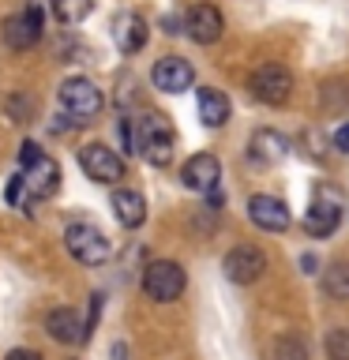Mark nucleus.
<instances>
[{
    "instance_id": "obj_16",
    "label": "nucleus",
    "mask_w": 349,
    "mask_h": 360,
    "mask_svg": "<svg viewBox=\"0 0 349 360\" xmlns=\"http://www.w3.org/2000/svg\"><path fill=\"white\" fill-rule=\"evenodd\" d=\"M286 154H289V143L281 139L278 131H270V128H259V131L252 135V143H248V158H252V162H259V165H274V162H281Z\"/></svg>"
},
{
    "instance_id": "obj_15",
    "label": "nucleus",
    "mask_w": 349,
    "mask_h": 360,
    "mask_svg": "<svg viewBox=\"0 0 349 360\" xmlns=\"http://www.w3.org/2000/svg\"><path fill=\"white\" fill-rule=\"evenodd\" d=\"M45 330H49L56 342H64V345H79V342H87V330H90V326L79 319L72 308H53L49 319H45Z\"/></svg>"
},
{
    "instance_id": "obj_6",
    "label": "nucleus",
    "mask_w": 349,
    "mask_h": 360,
    "mask_svg": "<svg viewBox=\"0 0 349 360\" xmlns=\"http://www.w3.org/2000/svg\"><path fill=\"white\" fill-rule=\"evenodd\" d=\"M225 278L233 281V285H252V281L263 278V270H267V255L259 252L255 244H236L229 255H225Z\"/></svg>"
},
{
    "instance_id": "obj_18",
    "label": "nucleus",
    "mask_w": 349,
    "mask_h": 360,
    "mask_svg": "<svg viewBox=\"0 0 349 360\" xmlns=\"http://www.w3.org/2000/svg\"><path fill=\"white\" fill-rule=\"evenodd\" d=\"M113 214H117V221L124 229H139L146 221V199L132 188H120V191H113Z\"/></svg>"
},
{
    "instance_id": "obj_14",
    "label": "nucleus",
    "mask_w": 349,
    "mask_h": 360,
    "mask_svg": "<svg viewBox=\"0 0 349 360\" xmlns=\"http://www.w3.org/2000/svg\"><path fill=\"white\" fill-rule=\"evenodd\" d=\"M56 188H61V165H56L49 154H42L38 162L27 169V191L34 199H49V195H56Z\"/></svg>"
},
{
    "instance_id": "obj_20",
    "label": "nucleus",
    "mask_w": 349,
    "mask_h": 360,
    "mask_svg": "<svg viewBox=\"0 0 349 360\" xmlns=\"http://www.w3.org/2000/svg\"><path fill=\"white\" fill-rule=\"evenodd\" d=\"M90 11H94V0H53V15L61 22H68V27L83 22Z\"/></svg>"
},
{
    "instance_id": "obj_3",
    "label": "nucleus",
    "mask_w": 349,
    "mask_h": 360,
    "mask_svg": "<svg viewBox=\"0 0 349 360\" xmlns=\"http://www.w3.org/2000/svg\"><path fill=\"white\" fill-rule=\"evenodd\" d=\"M61 105H64V112L75 124H83L90 117H98L101 105H106V98H101V90L90 83V79L75 75V79H64V83H61Z\"/></svg>"
},
{
    "instance_id": "obj_11",
    "label": "nucleus",
    "mask_w": 349,
    "mask_h": 360,
    "mask_svg": "<svg viewBox=\"0 0 349 360\" xmlns=\"http://www.w3.org/2000/svg\"><path fill=\"white\" fill-rule=\"evenodd\" d=\"M222 11L214 8V4H196V8H188V15H184V30H188V38L191 41H199V45H214L222 38Z\"/></svg>"
},
{
    "instance_id": "obj_17",
    "label": "nucleus",
    "mask_w": 349,
    "mask_h": 360,
    "mask_svg": "<svg viewBox=\"0 0 349 360\" xmlns=\"http://www.w3.org/2000/svg\"><path fill=\"white\" fill-rule=\"evenodd\" d=\"M113 38H117L120 53H139L146 45V22L143 15H135V11H124V15H117V22H113Z\"/></svg>"
},
{
    "instance_id": "obj_21",
    "label": "nucleus",
    "mask_w": 349,
    "mask_h": 360,
    "mask_svg": "<svg viewBox=\"0 0 349 360\" xmlns=\"http://www.w3.org/2000/svg\"><path fill=\"white\" fill-rule=\"evenodd\" d=\"M323 289H326V297H334V300H349V266L334 263L323 274Z\"/></svg>"
},
{
    "instance_id": "obj_1",
    "label": "nucleus",
    "mask_w": 349,
    "mask_h": 360,
    "mask_svg": "<svg viewBox=\"0 0 349 360\" xmlns=\"http://www.w3.org/2000/svg\"><path fill=\"white\" fill-rule=\"evenodd\" d=\"M132 150L143 154L151 165H169L173 162V128H169V120L158 117V112L132 120Z\"/></svg>"
},
{
    "instance_id": "obj_10",
    "label": "nucleus",
    "mask_w": 349,
    "mask_h": 360,
    "mask_svg": "<svg viewBox=\"0 0 349 360\" xmlns=\"http://www.w3.org/2000/svg\"><path fill=\"white\" fill-rule=\"evenodd\" d=\"M154 86L162 90V94H180V90H188L191 83H196V72H191V64L184 60V56H162V60L154 64Z\"/></svg>"
},
{
    "instance_id": "obj_13",
    "label": "nucleus",
    "mask_w": 349,
    "mask_h": 360,
    "mask_svg": "<svg viewBox=\"0 0 349 360\" xmlns=\"http://www.w3.org/2000/svg\"><path fill=\"white\" fill-rule=\"evenodd\" d=\"M338 221H342V207H338V199L331 195V191H319L315 202L308 207V214H304V229H308L312 236H331L338 229Z\"/></svg>"
},
{
    "instance_id": "obj_27",
    "label": "nucleus",
    "mask_w": 349,
    "mask_h": 360,
    "mask_svg": "<svg viewBox=\"0 0 349 360\" xmlns=\"http://www.w3.org/2000/svg\"><path fill=\"white\" fill-rule=\"evenodd\" d=\"M8 360H42V353H34V349H11Z\"/></svg>"
},
{
    "instance_id": "obj_23",
    "label": "nucleus",
    "mask_w": 349,
    "mask_h": 360,
    "mask_svg": "<svg viewBox=\"0 0 349 360\" xmlns=\"http://www.w3.org/2000/svg\"><path fill=\"white\" fill-rule=\"evenodd\" d=\"M326 356L331 360H349V330L345 326L326 330Z\"/></svg>"
},
{
    "instance_id": "obj_28",
    "label": "nucleus",
    "mask_w": 349,
    "mask_h": 360,
    "mask_svg": "<svg viewBox=\"0 0 349 360\" xmlns=\"http://www.w3.org/2000/svg\"><path fill=\"white\" fill-rule=\"evenodd\" d=\"M300 266H304V274H315L319 263H315V255H300Z\"/></svg>"
},
{
    "instance_id": "obj_9",
    "label": "nucleus",
    "mask_w": 349,
    "mask_h": 360,
    "mask_svg": "<svg viewBox=\"0 0 349 360\" xmlns=\"http://www.w3.org/2000/svg\"><path fill=\"white\" fill-rule=\"evenodd\" d=\"M38 38H42V8L38 4H27L19 15H11L4 22V41L11 49H30V45H38Z\"/></svg>"
},
{
    "instance_id": "obj_25",
    "label": "nucleus",
    "mask_w": 349,
    "mask_h": 360,
    "mask_svg": "<svg viewBox=\"0 0 349 360\" xmlns=\"http://www.w3.org/2000/svg\"><path fill=\"white\" fill-rule=\"evenodd\" d=\"M23 188H27V176H23V173L11 176V180H8V202H19V191H23Z\"/></svg>"
},
{
    "instance_id": "obj_7",
    "label": "nucleus",
    "mask_w": 349,
    "mask_h": 360,
    "mask_svg": "<svg viewBox=\"0 0 349 360\" xmlns=\"http://www.w3.org/2000/svg\"><path fill=\"white\" fill-rule=\"evenodd\" d=\"M252 94L263 101V105H286L293 94V75L281 64H263L252 75Z\"/></svg>"
},
{
    "instance_id": "obj_22",
    "label": "nucleus",
    "mask_w": 349,
    "mask_h": 360,
    "mask_svg": "<svg viewBox=\"0 0 349 360\" xmlns=\"http://www.w3.org/2000/svg\"><path fill=\"white\" fill-rule=\"evenodd\" d=\"M274 360H308V349H304L300 338L286 334V338H278V342H274Z\"/></svg>"
},
{
    "instance_id": "obj_2",
    "label": "nucleus",
    "mask_w": 349,
    "mask_h": 360,
    "mask_svg": "<svg viewBox=\"0 0 349 360\" xmlns=\"http://www.w3.org/2000/svg\"><path fill=\"white\" fill-rule=\"evenodd\" d=\"M143 292L158 304H169L184 292V266L173 263V259H154L143 270Z\"/></svg>"
},
{
    "instance_id": "obj_4",
    "label": "nucleus",
    "mask_w": 349,
    "mask_h": 360,
    "mask_svg": "<svg viewBox=\"0 0 349 360\" xmlns=\"http://www.w3.org/2000/svg\"><path fill=\"white\" fill-rule=\"evenodd\" d=\"M64 244H68V252H72L83 266H98V263H106V259L113 255L109 236L101 229H94V225H68Z\"/></svg>"
},
{
    "instance_id": "obj_24",
    "label": "nucleus",
    "mask_w": 349,
    "mask_h": 360,
    "mask_svg": "<svg viewBox=\"0 0 349 360\" xmlns=\"http://www.w3.org/2000/svg\"><path fill=\"white\" fill-rule=\"evenodd\" d=\"M38 158H42V146H38V143H23V146H19V162H23V169H30L34 162H38Z\"/></svg>"
},
{
    "instance_id": "obj_26",
    "label": "nucleus",
    "mask_w": 349,
    "mask_h": 360,
    "mask_svg": "<svg viewBox=\"0 0 349 360\" xmlns=\"http://www.w3.org/2000/svg\"><path fill=\"white\" fill-rule=\"evenodd\" d=\"M334 150H342V154L349 150V120H345V124H342V128H338V131H334Z\"/></svg>"
},
{
    "instance_id": "obj_5",
    "label": "nucleus",
    "mask_w": 349,
    "mask_h": 360,
    "mask_svg": "<svg viewBox=\"0 0 349 360\" xmlns=\"http://www.w3.org/2000/svg\"><path fill=\"white\" fill-rule=\"evenodd\" d=\"M79 165H83V173L90 180H98V184H117L124 176V162L117 150H109L106 143H87L83 150H79Z\"/></svg>"
},
{
    "instance_id": "obj_12",
    "label": "nucleus",
    "mask_w": 349,
    "mask_h": 360,
    "mask_svg": "<svg viewBox=\"0 0 349 360\" xmlns=\"http://www.w3.org/2000/svg\"><path fill=\"white\" fill-rule=\"evenodd\" d=\"M248 218L267 233H281L289 229V207L274 195H252L248 199Z\"/></svg>"
},
{
    "instance_id": "obj_8",
    "label": "nucleus",
    "mask_w": 349,
    "mask_h": 360,
    "mask_svg": "<svg viewBox=\"0 0 349 360\" xmlns=\"http://www.w3.org/2000/svg\"><path fill=\"white\" fill-rule=\"evenodd\" d=\"M180 180H184V188L199 191V195H210V191H218V180H222V165L214 154H191L184 169H180Z\"/></svg>"
},
{
    "instance_id": "obj_19",
    "label": "nucleus",
    "mask_w": 349,
    "mask_h": 360,
    "mask_svg": "<svg viewBox=\"0 0 349 360\" xmlns=\"http://www.w3.org/2000/svg\"><path fill=\"white\" fill-rule=\"evenodd\" d=\"M199 120L207 124V128H222L225 120H229V98L222 94V90H214V86H203L199 94Z\"/></svg>"
}]
</instances>
